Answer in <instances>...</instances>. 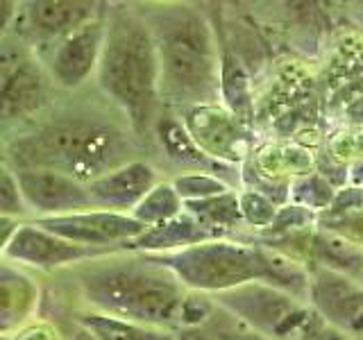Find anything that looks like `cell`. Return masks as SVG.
<instances>
[{"label":"cell","mask_w":363,"mask_h":340,"mask_svg":"<svg viewBox=\"0 0 363 340\" xmlns=\"http://www.w3.org/2000/svg\"><path fill=\"white\" fill-rule=\"evenodd\" d=\"M220 100L225 109L234 113L243 125L252 118V98H250V79L241 62L232 52L220 55Z\"/></svg>","instance_id":"7402d4cb"},{"label":"cell","mask_w":363,"mask_h":340,"mask_svg":"<svg viewBox=\"0 0 363 340\" xmlns=\"http://www.w3.org/2000/svg\"><path fill=\"white\" fill-rule=\"evenodd\" d=\"M309 264L343 272V275L361 281V245L343 236L313 230L309 247H306V266Z\"/></svg>","instance_id":"d6986e66"},{"label":"cell","mask_w":363,"mask_h":340,"mask_svg":"<svg viewBox=\"0 0 363 340\" xmlns=\"http://www.w3.org/2000/svg\"><path fill=\"white\" fill-rule=\"evenodd\" d=\"M68 340H96V338L91 336L84 327H79V324L73 322V334H71V338H68Z\"/></svg>","instance_id":"d6a6232c"},{"label":"cell","mask_w":363,"mask_h":340,"mask_svg":"<svg viewBox=\"0 0 363 340\" xmlns=\"http://www.w3.org/2000/svg\"><path fill=\"white\" fill-rule=\"evenodd\" d=\"M157 181H162L157 170L147 162L134 159V162H128L105 175L86 181V191L94 209L130 213Z\"/></svg>","instance_id":"9a60e30c"},{"label":"cell","mask_w":363,"mask_h":340,"mask_svg":"<svg viewBox=\"0 0 363 340\" xmlns=\"http://www.w3.org/2000/svg\"><path fill=\"white\" fill-rule=\"evenodd\" d=\"M306 340H354V338L343 334V332H336V329L327 327V324H320Z\"/></svg>","instance_id":"1f68e13d"},{"label":"cell","mask_w":363,"mask_h":340,"mask_svg":"<svg viewBox=\"0 0 363 340\" xmlns=\"http://www.w3.org/2000/svg\"><path fill=\"white\" fill-rule=\"evenodd\" d=\"M152 130L159 145H162L164 154L173 162L177 168H182L184 173H211L216 177H223L220 170L230 168L220 162H213L211 157L204 154L198 143L191 139V134L182 125L179 116H170V113H162L152 123ZM227 181V179H225ZM230 184V181H227Z\"/></svg>","instance_id":"e0dca14e"},{"label":"cell","mask_w":363,"mask_h":340,"mask_svg":"<svg viewBox=\"0 0 363 340\" xmlns=\"http://www.w3.org/2000/svg\"><path fill=\"white\" fill-rule=\"evenodd\" d=\"M32 222L68 243L107 249V252H121L125 243H130L132 238L145 230L130 213H113L100 209L57 215V218H34Z\"/></svg>","instance_id":"30bf717a"},{"label":"cell","mask_w":363,"mask_h":340,"mask_svg":"<svg viewBox=\"0 0 363 340\" xmlns=\"http://www.w3.org/2000/svg\"><path fill=\"white\" fill-rule=\"evenodd\" d=\"M0 218L18 220V222L32 220L26 207V200L21 196L16 173L3 162H0Z\"/></svg>","instance_id":"4316f807"},{"label":"cell","mask_w":363,"mask_h":340,"mask_svg":"<svg viewBox=\"0 0 363 340\" xmlns=\"http://www.w3.org/2000/svg\"><path fill=\"white\" fill-rule=\"evenodd\" d=\"M306 306L323 324L359 340L363 320L361 281L343 272L320 266H306Z\"/></svg>","instance_id":"ba28073f"},{"label":"cell","mask_w":363,"mask_h":340,"mask_svg":"<svg viewBox=\"0 0 363 340\" xmlns=\"http://www.w3.org/2000/svg\"><path fill=\"white\" fill-rule=\"evenodd\" d=\"M134 132L102 113H60L18 134L5 147L11 170H52L77 181H91L134 162Z\"/></svg>","instance_id":"7a4b0ae2"},{"label":"cell","mask_w":363,"mask_h":340,"mask_svg":"<svg viewBox=\"0 0 363 340\" xmlns=\"http://www.w3.org/2000/svg\"><path fill=\"white\" fill-rule=\"evenodd\" d=\"M73 322L84 327L96 340H177L175 332L134 324V322L118 320V317H109V315H102L89 309L75 311Z\"/></svg>","instance_id":"ffe728a7"},{"label":"cell","mask_w":363,"mask_h":340,"mask_svg":"<svg viewBox=\"0 0 363 340\" xmlns=\"http://www.w3.org/2000/svg\"><path fill=\"white\" fill-rule=\"evenodd\" d=\"M105 34L96 68V82L121 109L130 130L141 136L152 128L159 107V64L139 9L113 5L105 9Z\"/></svg>","instance_id":"277c9868"},{"label":"cell","mask_w":363,"mask_h":340,"mask_svg":"<svg viewBox=\"0 0 363 340\" xmlns=\"http://www.w3.org/2000/svg\"><path fill=\"white\" fill-rule=\"evenodd\" d=\"M18 9H21V3H14V0H0V41H3L7 34L14 32Z\"/></svg>","instance_id":"f546056e"},{"label":"cell","mask_w":363,"mask_h":340,"mask_svg":"<svg viewBox=\"0 0 363 340\" xmlns=\"http://www.w3.org/2000/svg\"><path fill=\"white\" fill-rule=\"evenodd\" d=\"M66 270L84 309L166 332L179 329L189 290L157 256L111 252Z\"/></svg>","instance_id":"6da1fadb"},{"label":"cell","mask_w":363,"mask_h":340,"mask_svg":"<svg viewBox=\"0 0 363 340\" xmlns=\"http://www.w3.org/2000/svg\"><path fill=\"white\" fill-rule=\"evenodd\" d=\"M182 125L198 143L200 150L213 162L225 166L241 164L247 154L245 125L234 113L227 111L220 102L182 109Z\"/></svg>","instance_id":"4fadbf2b"},{"label":"cell","mask_w":363,"mask_h":340,"mask_svg":"<svg viewBox=\"0 0 363 340\" xmlns=\"http://www.w3.org/2000/svg\"><path fill=\"white\" fill-rule=\"evenodd\" d=\"M334 193V184L320 173H304L289 181V204L302 207L315 215L332 204Z\"/></svg>","instance_id":"cb8c5ba5"},{"label":"cell","mask_w":363,"mask_h":340,"mask_svg":"<svg viewBox=\"0 0 363 340\" xmlns=\"http://www.w3.org/2000/svg\"><path fill=\"white\" fill-rule=\"evenodd\" d=\"M157 259L189 293L213 298L245 283L264 281L302 302L306 295V264L259 243L209 238Z\"/></svg>","instance_id":"5b68a950"},{"label":"cell","mask_w":363,"mask_h":340,"mask_svg":"<svg viewBox=\"0 0 363 340\" xmlns=\"http://www.w3.org/2000/svg\"><path fill=\"white\" fill-rule=\"evenodd\" d=\"M232 317V315H230ZM232 324H223V327H216L213 322V315L209 317L207 322H204L202 327L193 329L196 334H200V340H270L266 336H261L257 332H252V329L243 327L241 322H236L234 317L230 320Z\"/></svg>","instance_id":"83f0119b"},{"label":"cell","mask_w":363,"mask_h":340,"mask_svg":"<svg viewBox=\"0 0 363 340\" xmlns=\"http://www.w3.org/2000/svg\"><path fill=\"white\" fill-rule=\"evenodd\" d=\"M30 218H57L94 211L84 181L52 170H14Z\"/></svg>","instance_id":"5bb4252c"},{"label":"cell","mask_w":363,"mask_h":340,"mask_svg":"<svg viewBox=\"0 0 363 340\" xmlns=\"http://www.w3.org/2000/svg\"><path fill=\"white\" fill-rule=\"evenodd\" d=\"M41 288L26 270L0 259V338H9L34 320Z\"/></svg>","instance_id":"2e32d148"},{"label":"cell","mask_w":363,"mask_h":340,"mask_svg":"<svg viewBox=\"0 0 363 340\" xmlns=\"http://www.w3.org/2000/svg\"><path fill=\"white\" fill-rule=\"evenodd\" d=\"M211 300L236 322L270 340H306L323 324L302 300L264 281L225 290Z\"/></svg>","instance_id":"8992f818"},{"label":"cell","mask_w":363,"mask_h":340,"mask_svg":"<svg viewBox=\"0 0 363 340\" xmlns=\"http://www.w3.org/2000/svg\"><path fill=\"white\" fill-rule=\"evenodd\" d=\"M173 188L182 202H198L213 196H223L227 191H234L232 184L211 173H182L173 181Z\"/></svg>","instance_id":"d4e9b609"},{"label":"cell","mask_w":363,"mask_h":340,"mask_svg":"<svg viewBox=\"0 0 363 340\" xmlns=\"http://www.w3.org/2000/svg\"><path fill=\"white\" fill-rule=\"evenodd\" d=\"M105 254H111V252L68 243L64 238L45 232L32 220H28L18 225V230L11 236L3 259L18 268L55 272V270L73 268L77 264H82V261L105 256Z\"/></svg>","instance_id":"7c38bea8"},{"label":"cell","mask_w":363,"mask_h":340,"mask_svg":"<svg viewBox=\"0 0 363 340\" xmlns=\"http://www.w3.org/2000/svg\"><path fill=\"white\" fill-rule=\"evenodd\" d=\"M18 220H9V218H0V259L5 256V249L11 241V236L18 230Z\"/></svg>","instance_id":"4dcf8cb0"},{"label":"cell","mask_w":363,"mask_h":340,"mask_svg":"<svg viewBox=\"0 0 363 340\" xmlns=\"http://www.w3.org/2000/svg\"><path fill=\"white\" fill-rule=\"evenodd\" d=\"M139 11L157 52L159 98L179 109L220 102V50L202 11L184 3Z\"/></svg>","instance_id":"3957f363"},{"label":"cell","mask_w":363,"mask_h":340,"mask_svg":"<svg viewBox=\"0 0 363 340\" xmlns=\"http://www.w3.org/2000/svg\"><path fill=\"white\" fill-rule=\"evenodd\" d=\"M100 7L89 0H34L21 5L14 32L37 50L96 21L105 11Z\"/></svg>","instance_id":"8fae6325"},{"label":"cell","mask_w":363,"mask_h":340,"mask_svg":"<svg viewBox=\"0 0 363 340\" xmlns=\"http://www.w3.org/2000/svg\"><path fill=\"white\" fill-rule=\"evenodd\" d=\"M52 82L32 45L16 32L0 41V128H14L41 113Z\"/></svg>","instance_id":"52a82bcc"},{"label":"cell","mask_w":363,"mask_h":340,"mask_svg":"<svg viewBox=\"0 0 363 340\" xmlns=\"http://www.w3.org/2000/svg\"><path fill=\"white\" fill-rule=\"evenodd\" d=\"M184 213H189L213 238H225L227 232H236L243 227L241 213H238L236 188L207 200L184 202Z\"/></svg>","instance_id":"44dd1931"},{"label":"cell","mask_w":363,"mask_h":340,"mask_svg":"<svg viewBox=\"0 0 363 340\" xmlns=\"http://www.w3.org/2000/svg\"><path fill=\"white\" fill-rule=\"evenodd\" d=\"M236 200H238V213H241L243 225L252 227V230L264 232L270 227V222L275 220L277 213V204L270 202L268 198H264L257 191L250 188H241L236 191Z\"/></svg>","instance_id":"484cf974"},{"label":"cell","mask_w":363,"mask_h":340,"mask_svg":"<svg viewBox=\"0 0 363 340\" xmlns=\"http://www.w3.org/2000/svg\"><path fill=\"white\" fill-rule=\"evenodd\" d=\"M102 16H105V11L96 21L73 30L71 34L50 43L45 50L37 52L55 86L75 91L82 89L96 75L98 57L102 48V34H105Z\"/></svg>","instance_id":"9c48e42d"},{"label":"cell","mask_w":363,"mask_h":340,"mask_svg":"<svg viewBox=\"0 0 363 340\" xmlns=\"http://www.w3.org/2000/svg\"><path fill=\"white\" fill-rule=\"evenodd\" d=\"M182 211H184V202L179 200L173 184L170 181H157L143 196V200L130 211V215L141 227H155L177 218Z\"/></svg>","instance_id":"603a6c76"},{"label":"cell","mask_w":363,"mask_h":340,"mask_svg":"<svg viewBox=\"0 0 363 340\" xmlns=\"http://www.w3.org/2000/svg\"><path fill=\"white\" fill-rule=\"evenodd\" d=\"M209 238H213V236L193 220L189 213L182 211L173 220L155 225V227H145L139 236L123 245L121 252L162 256V254L177 252V249H184L189 245L209 241Z\"/></svg>","instance_id":"ac0fdd59"},{"label":"cell","mask_w":363,"mask_h":340,"mask_svg":"<svg viewBox=\"0 0 363 340\" xmlns=\"http://www.w3.org/2000/svg\"><path fill=\"white\" fill-rule=\"evenodd\" d=\"M7 340H62V336L52 324L32 320L30 324H26L21 332H16L14 336H9Z\"/></svg>","instance_id":"f1b7e54d"}]
</instances>
